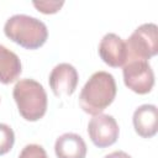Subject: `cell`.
<instances>
[{
	"label": "cell",
	"instance_id": "7",
	"mask_svg": "<svg viewBox=\"0 0 158 158\" xmlns=\"http://www.w3.org/2000/svg\"><path fill=\"white\" fill-rule=\"evenodd\" d=\"M78 72L69 63L57 64L49 74V86L57 98L70 96L78 85Z\"/></svg>",
	"mask_w": 158,
	"mask_h": 158
},
{
	"label": "cell",
	"instance_id": "3",
	"mask_svg": "<svg viewBox=\"0 0 158 158\" xmlns=\"http://www.w3.org/2000/svg\"><path fill=\"white\" fill-rule=\"evenodd\" d=\"M20 115L27 121L42 118L47 111V93L42 84L33 79L19 80L12 91Z\"/></svg>",
	"mask_w": 158,
	"mask_h": 158
},
{
	"label": "cell",
	"instance_id": "2",
	"mask_svg": "<svg viewBox=\"0 0 158 158\" xmlns=\"http://www.w3.org/2000/svg\"><path fill=\"white\" fill-rule=\"evenodd\" d=\"M4 33L12 42L26 49H37L48 38V30L44 22L23 14L9 17L4 25Z\"/></svg>",
	"mask_w": 158,
	"mask_h": 158
},
{
	"label": "cell",
	"instance_id": "8",
	"mask_svg": "<svg viewBox=\"0 0 158 158\" xmlns=\"http://www.w3.org/2000/svg\"><path fill=\"white\" fill-rule=\"evenodd\" d=\"M99 56L112 68L122 67L127 62L126 42L116 33H106L99 43Z\"/></svg>",
	"mask_w": 158,
	"mask_h": 158
},
{
	"label": "cell",
	"instance_id": "14",
	"mask_svg": "<svg viewBox=\"0 0 158 158\" xmlns=\"http://www.w3.org/2000/svg\"><path fill=\"white\" fill-rule=\"evenodd\" d=\"M32 4L42 14H56L64 5L63 1H33Z\"/></svg>",
	"mask_w": 158,
	"mask_h": 158
},
{
	"label": "cell",
	"instance_id": "10",
	"mask_svg": "<svg viewBox=\"0 0 158 158\" xmlns=\"http://www.w3.org/2000/svg\"><path fill=\"white\" fill-rule=\"evenodd\" d=\"M57 158H85L86 144L81 136L67 132L59 136L54 143Z\"/></svg>",
	"mask_w": 158,
	"mask_h": 158
},
{
	"label": "cell",
	"instance_id": "9",
	"mask_svg": "<svg viewBox=\"0 0 158 158\" xmlns=\"http://www.w3.org/2000/svg\"><path fill=\"white\" fill-rule=\"evenodd\" d=\"M133 127L138 136L143 138H151L157 133L158 110L156 105L143 104L138 106L133 112Z\"/></svg>",
	"mask_w": 158,
	"mask_h": 158
},
{
	"label": "cell",
	"instance_id": "11",
	"mask_svg": "<svg viewBox=\"0 0 158 158\" xmlns=\"http://www.w3.org/2000/svg\"><path fill=\"white\" fill-rule=\"evenodd\" d=\"M22 72L21 60L16 53L0 44V83L10 84L19 79Z\"/></svg>",
	"mask_w": 158,
	"mask_h": 158
},
{
	"label": "cell",
	"instance_id": "15",
	"mask_svg": "<svg viewBox=\"0 0 158 158\" xmlns=\"http://www.w3.org/2000/svg\"><path fill=\"white\" fill-rule=\"evenodd\" d=\"M104 158H132L130 154H127L126 152L123 151H115V152H111L109 154H106Z\"/></svg>",
	"mask_w": 158,
	"mask_h": 158
},
{
	"label": "cell",
	"instance_id": "1",
	"mask_svg": "<svg viewBox=\"0 0 158 158\" xmlns=\"http://www.w3.org/2000/svg\"><path fill=\"white\" fill-rule=\"evenodd\" d=\"M116 81L112 74L100 70L94 73L79 95L80 107L89 115L101 114L116 96Z\"/></svg>",
	"mask_w": 158,
	"mask_h": 158
},
{
	"label": "cell",
	"instance_id": "12",
	"mask_svg": "<svg viewBox=\"0 0 158 158\" xmlns=\"http://www.w3.org/2000/svg\"><path fill=\"white\" fill-rule=\"evenodd\" d=\"M15 143V133L6 123H0V156L10 152Z\"/></svg>",
	"mask_w": 158,
	"mask_h": 158
},
{
	"label": "cell",
	"instance_id": "4",
	"mask_svg": "<svg viewBox=\"0 0 158 158\" xmlns=\"http://www.w3.org/2000/svg\"><path fill=\"white\" fill-rule=\"evenodd\" d=\"M127 62L148 60L158 52V27L156 23L138 26L126 42Z\"/></svg>",
	"mask_w": 158,
	"mask_h": 158
},
{
	"label": "cell",
	"instance_id": "6",
	"mask_svg": "<svg viewBox=\"0 0 158 158\" xmlns=\"http://www.w3.org/2000/svg\"><path fill=\"white\" fill-rule=\"evenodd\" d=\"M118 125L111 115H95L88 123V135L91 142L99 148L114 144L118 138Z\"/></svg>",
	"mask_w": 158,
	"mask_h": 158
},
{
	"label": "cell",
	"instance_id": "13",
	"mask_svg": "<svg viewBox=\"0 0 158 158\" xmlns=\"http://www.w3.org/2000/svg\"><path fill=\"white\" fill-rule=\"evenodd\" d=\"M19 158H48V156L42 146L31 143L22 148Z\"/></svg>",
	"mask_w": 158,
	"mask_h": 158
},
{
	"label": "cell",
	"instance_id": "5",
	"mask_svg": "<svg viewBox=\"0 0 158 158\" xmlns=\"http://www.w3.org/2000/svg\"><path fill=\"white\" fill-rule=\"evenodd\" d=\"M125 85L136 94H148L154 85V73L147 60H128L122 69Z\"/></svg>",
	"mask_w": 158,
	"mask_h": 158
}]
</instances>
